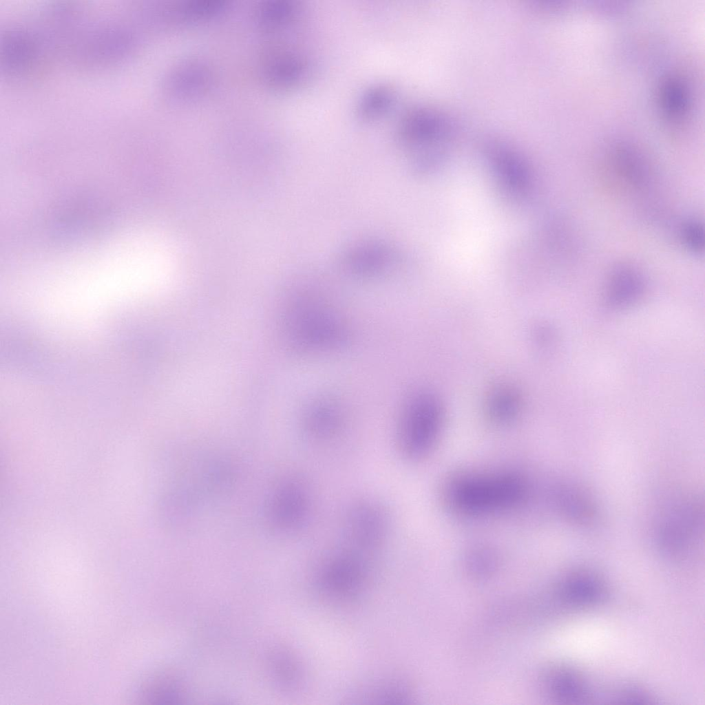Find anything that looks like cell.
<instances>
[{"mask_svg": "<svg viewBox=\"0 0 705 705\" xmlns=\"http://www.w3.org/2000/svg\"><path fill=\"white\" fill-rule=\"evenodd\" d=\"M397 93L392 85L381 83L366 89L356 105L358 118L365 122H373L385 116L393 107Z\"/></svg>", "mask_w": 705, "mask_h": 705, "instance_id": "19", "label": "cell"}, {"mask_svg": "<svg viewBox=\"0 0 705 705\" xmlns=\"http://www.w3.org/2000/svg\"><path fill=\"white\" fill-rule=\"evenodd\" d=\"M662 109L672 120H680L688 109V93L683 82L676 77L666 79L660 89Z\"/></svg>", "mask_w": 705, "mask_h": 705, "instance_id": "21", "label": "cell"}, {"mask_svg": "<svg viewBox=\"0 0 705 705\" xmlns=\"http://www.w3.org/2000/svg\"><path fill=\"white\" fill-rule=\"evenodd\" d=\"M364 567L352 556H340L328 561L322 568L319 583L322 589L334 596H346L355 593L362 583Z\"/></svg>", "mask_w": 705, "mask_h": 705, "instance_id": "12", "label": "cell"}, {"mask_svg": "<svg viewBox=\"0 0 705 705\" xmlns=\"http://www.w3.org/2000/svg\"><path fill=\"white\" fill-rule=\"evenodd\" d=\"M525 484L518 476H464L454 480L448 488L450 502L468 514H480L510 507L525 496Z\"/></svg>", "mask_w": 705, "mask_h": 705, "instance_id": "3", "label": "cell"}, {"mask_svg": "<svg viewBox=\"0 0 705 705\" xmlns=\"http://www.w3.org/2000/svg\"><path fill=\"white\" fill-rule=\"evenodd\" d=\"M306 434L315 441H327L340 431L341 418L339 410L328 402H321L310 408L304 419Z\"/></svg>", "mask_w": 705, "mask_h": 705, "instance_id": "20", "label": "cell"}, {"mask_svg": "<svg viewBox=\"0 0 705 705\" xmlns=\"http://www.w3.org/2000/svg\"><path fill=\"white\" fill-rule=\"evenodd\" d=\"M313 510V496L307 482L291 478L276 490L271 506V516L276 527L295 532L306 526Z\"/></svg>", "mask_w": 705, "mask_h": 705, "instance_id": "9", "label": "cell"}, {"mask_svg": "<svg viewBox=\"0 0 705 705\" xmlns=\"http://www.w3.org/2000/svg\"><path fill=\"white\" fill-rule=\"evenodd\" d=\"M441 410L432 397L419 395L406 408L399 423L396 443L399 452L410 461L424 458L436 442Z\"/></svg>", "mask_w": 705, "mask_h": 705, "instance_id": "5", "label": "cell"}, {"mask_svg": "<svg viewBox=\"0 0 705 705\" xmlns=\"http://www.w3.org/2000/svg\"><path fill=\"white\" fill-rule=\"evenodd\" d=\"M312 72V61L307 55L299 52H288L273 61L269 72V77L277 87H294L306 83Z\"/></svg>", "mask_w": 705, "mask_h": 705, "instance_id": "15", "label": "cell"}, {"mask_svg": "<svg viewBox=\"0 0 705 705\" xmlns=\"http://www.w3.org/2000/svg\"><path fill=\"white\" fill-rule=\"evenodd\" d=\"M47 63L42 42L30 21L14 24L2 33L1 65L6 77L28 78Z\"/></svg>", "mask_w": 705, "mask_h": 705, "instance_id": "6", "label": "cell"}, {"mask_svg": "<svg viewBox=\"0 0 705 705\" xmlns=\"http://www.w3.org/2000/svg\"><path fill=\"white\" fill-rule=\"evenodd\" d=\"M265 662L268 675L276 687L286 692L298 687L302 678L300 666L286 647L276 644L269 648Z\"/></svg>", "mask_w": 705, "mask_h": 705, "instance_id": "14", "label": "cell"}, {"mask_svg": "<svg viewBox=\"0 0 705 705\" xmlns=\"http://www.w3.org/2000/svg\"><path fill=\"white\" fill-rule=\"evenodd\" d=\"M565 601L576 607L594 605L604 596V588L600 580L592 573L577 571L569 575L564 582L562 591Z\"/></svg>", "mask_w": 705, "mask_h": 705, "instance_id": "16", "label": "cell"}, {"mask_svg": "<svg viewBox=\"0 0 705 705\" xmlns=\"http://www.w3.org/2000/svg\"><path fill=\"white\" fill-rule=\"evenodd\" d=\"M651 536L657 549L673 560L694 554L704 536V505L699 495L682 492L659 506L651 523Z\"/></svg>", "mask_w": 705, "mask_h": 705, "instance_id": "1", "label": "cell"}, {"mask_svg": "<svg viewBox=\"0 0 705 705\" xmlns=\"http://www.w3.org/2000/svg\"><path fill=\"white\" fill-rule=\"evenodd\" d=\"M456 129L453 120L441 110L419 105L403 114L395 133L398 143L417 151V159L423 162L451 140Z\"/></svg>", "mask_w": 705, "mask_h": 705, "instance_id": "4", "label": "cell"}, {"mask_svg": "<svg viewBox=\"0 0 705 705\" xmlns=\"http://www.w3.org/2000/svg\"><path fill=\"white\" fill-rule=\"evenodd\" d=\"M550 494L558 514L568 523L576 527L589 528L600 520V509L597 499L577 481L560 480L554 485Z\"/></svg>", "mask_w": 705, "mask_h": 705, "instance_id": "10", "label": "cell"}, {"mask_svg": "<svg viewBox=\"0 0 705 705\" xmlns=\"http://www.w3.org/2000/svg\"><path fill=\"white\" fill-rule=\"evenodd\" d=\"M187 686L182 677L171 671H161L147 678L140 688V699L146 704H167L182 702Z\"/></svg>", "mask_w": 705, "mask_h": 705, "instance_id": "13", "label": "cell"}, {"mask_svg": "<svg viewBox=\"0 0 705 705\" xmlns=\"http://www.w3.org/2000/svg\"><path fill=\"white\" fill-rule=\"evenodd\" d=\"M679 237L682 244L690 252L700 254L704 249L703 224L696 219H688L679 227Z\"/></svg>", "mask_w": 705, "mask_h": 705, "instance_id": "23", "label": "cell"}, {"mask_svg": "<svg viewBox=\"0 0 705 705\" xmlns=\"http://www.w3.org/2000/svg\"><path fill=\"white\" fill-rule=\"evenodd\" d=\"M642 273L629 263L617 264L611 271L607 294L614 304H624L636 298L644 289Z\"/></svg>", "mask_w": 705, "mask_h": 705, "instance_id": "18", "label": "cell"}, {"mask_svg": "<svg viewBox=\"0 0 705 705\" xmlns=\"http://www.w3.org/2000/svg\"><path fill=\"white\" fill-rule=\"evenodd\" d=\"M551 686L557 697L568 702H580L589 698L585 682L571 670L557 672L553 677Z\"/></svg>", "mask_w": 705, "mask_h": 705, "instance_id": "22", "label": "cell"}, {"mask_svg": "<svg viewBox=\"0 0 705 705\" xmlns=\"http://www.w3.org/2000/svg\"><path fill=\"white\" fill-rule=\"evenodd\" d=\"M604 168L607 178L623 193L651 196L655 185L654 171L647 158L632 145H613L606 155Z\"/></svg>", "mask_w": 705, "mask_h": 705, "instance_id": "7", "label": "cell"}, {"mask_svg": "<svg viewBox=\"0 0 705 705\" xmlns=\"http://www.w3.org/2000/svg\"><path fill=\"white\" fill-rule=\"evenodd\" d=\"M295 316V333L306 348L328 347L340 342L344 332L338 321L322 309L305 305Z\"/></svg>", "mask_w": 705, "mask_h": 705, "instance_id": "11", "label": "cell"}, {"mask_svg": "<svg viewBox=\"0 0 705 705\" xmlns=\"http://www.w3.org/2000/svg\"><path fill=\"white\" fill-rule=\"evenodd\" d=\"M136 44L129 19H92L83 17L70 45V61L87 68L117 64L131 55Z\"/></svg>", "mask_w": 705, "mask_h": 705, "instance_id": "2", "label": "cell"}, {"mask_svg": "<svg viewBox=\"0 0 705 705\" xmlns=\"http://www.w3.org/2000/svg\"><path fill=\"white\" fill-rule=\"evenodd\" d=\"M393 260V253L388 246L368 243L348 251L344 262L352 272L369 275L382 271L392 264Z\"/></svg>", "mask_w": 705, "mask_h": 705, "instance_id": "17", "label": "cell"}, {"mask_svg": "<svg viewBox=\"0 0 705 705\" xmlns=\"http://www.w3.org/2000/svg\"><path fill=\"white\" fill-rule=\"evenodd\" d=\"M343 526L348 541L359 549L370 550L384 542L389 532V520L379 503L361 499L348 507Z\"/></svg>", "mask_w": 705, "mask_h": 705, "instance_id": "8", "label": "cell"}]
</instances>
